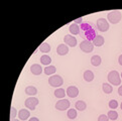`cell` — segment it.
I'll return each mask as SVG.
<instances>
[{
	"mask_svg": "<svg viewBox=\"0 0 122 121\" xmlns=\"http://www.w3.org/2000/svg\"><path fill=\"white\" fill-rule=\"evenodd\" d=\"M64 41H65V44L69 46L74 47V46L77 45V40L72 35V34H67V35H65Z\"/></svg>",
	"mask_w": 122,
	"mask_h": 121,
	"instance_id": "ba28073f",
	"label": "cell"
},
{
	"mask_svg": "<svg viewBox=\"0 0 122 121\" xmlns=\"http://www.w3.org/2000/svg\"><path fill=\"white\" fill-rule=\"evenodd\" d=\"M118 94L120 95V96H122V85L119 86V88H118Z\"/></svg>",
	"mask_w": 122,
	"mask_h": 121,
	"instance_id": "f546056e",
	"label": "cell"
},
{
	"mask_svg": "<svg viewBox=\"0 0 122 121\" xmlns=\"http://www.w3.org/2000/svg\"><path fill=\"white\" fill-rule=\"evenodd\" d=\"M69 30H70V32L72 33V35H76V34L80 33V27H79V25L76 24V23L70 25Z\"/></svg>",
	"mask_w": 122,
	"mask_h": 121,
	"instance_id": "2e32d148",
	"label": "cell"
},
{
	"mask_svg": "<svg viewBox=\"0 0 122 121\" xmlns=\"http://www.w3.org/2000/svg\"><path fill=\"white\" fill-rule=\"evenodd\" d=\"M105 42V40L102 35H96L94 38H93V45L94 46H102Z\"/></svg>",
	"mask_w": 122,
	"mask_h": 121,
	"instance_id": "7c38bea8",
	"label": "cell"
},
{
	"mask_svg": "<svg viewBox=\"0 0 122 121\" xmlns=\"http://www.w3.org/2000/svg\"><path fill=\"white\" fill-rule=\"evenodd\" d=\"M43 72H45V74L47 75V76H53L56 72V69L55 66H47V67L45 68Z\"/></svg>",
	"mask_w": 122,
	"mask_h": 121,
	"instance_id": "e0dca14e",
	"label": "cell"
},
{
	"mask_svg": "<svg viewBox=\"0 0 122 121\" xmlns=\"http://www.w3.org/2000/svg\"><path fill=\"white\" fill-rule=\"evenodd\" d=\"M97 28L99 29V31L105 32L109 29V23L105 18H99L97 20Z\"/></svg>",
	"mask_w": 122,
	"mask_h": 121,
	"instance_id": "8992f818",
	"label": "cell"
},
{
	"mask_svg": "<svg viewBox=\"0 0 122 121\" xmlns=\"http://www.w3.org/2000/svg\"><path fill=\"white\" fill-rule=\"evenodd\" d=\"M55 96L56 98H60V99H63L65 96H66V91L62 88H59V89H56L55 90Z\"/></svg>",
	"mask_w": 122,
	"mask_h": 121,
	"instance_id": "d6986e66",
	"label": "cell"
},
{
	"mask_svg": "<svg viewBox=\"0 0 122 121\" xmlns=\"http://www.w3.org/2000/svg\"><path fill=\"white\" fill-rule=\"evenodd\" d=\"M121 110H122V102H121Z\"/></svg>",
	"mask_w": 122,
	"mask_h": 121,
	"instance_id": "836d02e7",
	"label": "cell"
},
{
	"mask_svg": "<svg viewBox=\"0 0 122 121\" xmlns=\"http://www.w3.org/2000/svg\"><path fill=\"white\" fill-rule=\"evenodd\" d=\"M102 89H103V92L105 94H111L112 91H113L112 86L110 84H108V83H104L102 85Z\"/></svg>",
	"mask_w": 122,
	"mask_h": 121,
	"instance_id": "7402d4cb",
	"label": "cell"
},
{
	"mask_svg": "<svg viewBox=\"0 0 122 121\" xmlns=\"http://www.w3.org/2000/svg\"><path fill=\"white\" fill-rule=\"evenodd\" d=\"M49 84L51 86V87L59 88L64 84V80H63V78L61 76H59V75H53V76L50 77Z\"/></svg>",
	"mask_w": 122,
	"mask_h": 121,
	"instance_id": "7a4b0ae2",
	"label": "cell"
},
{
	"mask_svg": "<svg viewBox=\"0 0 122 121\" xmlns=\"http://www.w3.org/2000/svg\"><path fill=\"white\" fill-rule=\"evenodd\" d=\"M118 63H119V65H121V66H122V55H120L119 59H118Z\"/></svg>",
	"mask_w": 122,
	"mask_h": 121,
	"instance_id": "1f68e13d",
	"label": "cell"
},
{
	"mask_svg": "<svg viewBox=\"0 0 122 121\" xmlns=\"http://www.w3.org/2000/svg\"><path fill=\"white\" fill-rule=\"evenodd\" d=\"M121 79H122V73H121Z\"/></svg>",
	"mask_w": 122,
	"mask_h": 121,
	"instance_id": "e575fe53",
	"label": "cell"
},
{
	"mask_svg": "<svg viewBox=\"0 0 122 121\" xmlns=\"http://www.w3.org/2000/svg\"><path fill=\"white\" fill-rule=\"evenodd\" d=\"M41 63L42 65H46V66L47 67L49 65H51V57H49L47 55H43L42 57L41 58Z\"/></svg>",
	"mask_w": 122,
	"mask_h": 121,
	"instance_id": "44dd1931",
	"label": "cell"
},
{
	"mask_svg": "<svg viewBox=\"0 0 122 121\" xmlns=\"http://www.w3.org/2000/svg\"><path fill=\"white\" fill-rule=\"evenodd\" d=\"M56 53H58L59 55H66L69 53V47L67 45L62 44V45H59L58 49H56Z\"/></svg>",
	"mask_w": 122,
	"mask_h": 121,
	"instance_id": "8fae6325",
	"label": "cell"
},
{
	"mask_svg": "<svg viewBox=\"0 0 122 121\" xmlns=\"http://www.w3.org/2000/svg\"><path fill=\"white\" fill-rule=\"evenodd\" d=\"M107 116H108V118L110 120H116L117 118H118V113H117L115 110H110L108 112Z\"/></svg>",
	"mask_w": 122,
	"mask_h": 121,
	"instance_id": "cb8c5ba5",
	"label": "cell"
},
{
	"mask_svg": "<svg viewBox=\"0 0 122 121\" xmlns=\"http://www.w3.org/2000/svg\"><path fill=\"white\" fill-rule=\"evenodd\" d=\"M10 121H19V120H18V119H15V118H14V119H11Z\"/></svg>",
	"mask_w": 122,
	"mask_h": 121,
	"instance_id": "d6a6232c",
	"label": "cell"
},
{
	"mask_svg": "<svg viewBox=\"0 0 122 121\" xmlns=\"http://www.w3.org/2000/svg\"><path fill=\"white\" fill-rule=\"evenodd\" d=\"M101 62H102L101 57L98 55H93V57L91 58V64H92L94 67L100 66V65H101Z\"/></svg>",
	"mask_w": 122,
	"mask_h": 121,
	"instance_id": "9a60e30c",
	"label": "cell"
},
{
	"mask_svg": "<svg viewBox=\"0 0 122 121\" xmlns=\"http://www.w3.org/2000/svg\"><path fill=\"white\" fill-rule=\"evenodd\" d=\"M25 94L28 95V96H36L37 94V89L33 86H28V87L25 88Z\"/></svg>",
	"mask_w": 122,
	"mask_h": 121,
	"instance_id": "5bb4252c",
	"label": "cell"
},
{
	"mask_svg": "<svg viewBox=\"0 0 122 121\" xmlns=\"http://www.w3.org/2000/svg\"><path fill=\"white\" fill-rule=\"evenodd\" d=\"M18 114V112L16 111V109L14 107H11V109H10V118L11 119H14L16 117V115Z\"/></svg>",
	"mask_w": 122,
	"mask_h": 121,
	"instance_id": "4316f807",
	"label": "cell"
},
{
	"mask_svg": "<svg viewBox=\"0 0 122 121\" xmlns=\"http://www.w3.org/2000/svg\"><path fill=\"white\" fill-rule=\"evenodd\" d=\"M82 21H83L82 17H80V18H77V19H75V23H76V24H77V23H82Z\"/></svg>",
	"mask_w": 122,
	"mask_h": 121,
	"instance_id": "f1b7e54d",
	"label": "cell"
},
{
	"mask_svg": "<svg viewBox=\"0 0 122 121\" xmlns=\"http://www.w3.org/2000/svg\"><path fill=\"white\" fill-rule=\"evenodd\" d=\"M24 104L29 110H34L36 105H38V99L36 97H28L26 100H25Z\"/></svg>",
	"mask_w": 122,
	"mask_h": 121,
	"instance_id": "52a82bcc",
	"label": "cell"
},
{
	"mask_svg": "<svg viewBox=\"0 0 122 121\" xmlns=\"http://www.w3.org/2000/svg\"><path fill=\"white\" fill-rule=\"evenodd\" d=\"M30 72H31L34 76H38L42 73V68L41 65L33 64V65H31V67H30Z\"/></svg>",
	"mask_w": 122,
	"mask_h": 121,
	"instance_id": "30bf717a",
	"label": "cell"
},
{
	"mask_svg": "<svg viewBox=\"0 0 122 121\" xmlns=\"http://www.w3.org/2000/svg\"><path fill=\"white\" fill-rule=\"evenodd\" d=\"M84 80L87 82H92L94 80V73L90 70H87L84 73Z\"/></svg>",
	"mask_w": 122,
	"mask_h": 121,
	"instance_id": "ac0fdd59",
	"label": "cell"
},
{
	"mask_svg": "<svg viewBox=\"0 0 122 121\" xmlns=\"http://www.w3.org/2000/svg\"><path fill=\"white\" fill-rule=\"evenodd\" d=\"M28 121H40V120H38V118H36V117H31Z\"/></svg>",
	"mask_w": 122,
	"mask_h": 121,
	"instance_id": "4dcf8cb0",
	"label": "cell"
},
{
	"mask_svg": "<svg viewBox=\"0 0 122 121\" xmlns=\"http://www.w3.org/2000/svg\"><path fill=\"white\" fill-rule=\"evenodd\" d=\"M75 106H76V109L79 110V111H84L86 108H87V104H86L84 101H81V100L80 101H77Z\"/></svg>",
	"mask_w": 122,
	"mask_h": 121,
	"instance_id": "ffe728a7",
	"label": "cell"
},
{
	"mask_svg": "<svg viewBox=\"0 0 122 121\" xmlns=\"http://www.w3.org/2000/svg\"><path fill=\"white\" fill-rule=\"evenodd\" d=\"M67 115H68V118L69 119H75L77 117V115H78L77 110L76 109H69Z\"/></svg>",
	"mask_w": 122,
	"mask_h": 121,
	"instance_id": "d4e9b609",
	"label": "cell"
},
{
	"mask_svg": "<svg viewBox=\"0 0 122 121\" xmlns=\"http://www.w3.org/2000/svg\"><path fill=\"white\" fill-rule=\"evenodd\" d=\"M29 111L26 110V109H21L19 112H18V118L20 120H26L29 118Z\"/></svg>",
	"mask_w": 122,
	"mask_h": 121,
	"instance_id": "4fadbf2b",
	"label": "cell"
},
{
	"mask_svg": "<svg viewBox=\"0 0 122 121\" xmlns=\"http://www.w3.org/2000/svg\"><path fill=\"white\" fill-rule=\"evenodd\" d=\"M40 50L42 53H49V51H51V45L47 42H43L40 45Z\"/></svg>",
	"mask_w": 122,
	"mask_h": 121,
	"instance_id": "603a6c76",
	"label": "cell"
},
{
	"mask_svg": "<svg viewBox=\"0 0 122 121\" xmlns=\"http://www.w3.org/2000/svg\"><path fill=\"white\" fill-rule=\"evenodd\" d=\"M108 120H109L108 116L105 115V114H102V115H100L98 117V121H108Z\"/></svg>",
	"mask_w": 122,
	"mask_h": 121,
	"instance_id": "83f0119b",
	"label": "cell"
},
{
	"mask_svg": "<svg viewBox=\"0 0 122 121\" xmlns=\"http://www.w3.org/2000/svg\"><path fill=\"white\" fill-rule=\"evenodd\" d=\"M67 95L71 98H76L79 95V89L75 86H70L67 89Z\"/></svg>",
	"mask_w": 122,
	"mask_h": 121,
	"instance_id": "9c48e42d",
	"label": "cell"
},
{
	"mask_svg": "<svg viewBox=\"0 0 122 121\" xmlns=\"http://www.w3.org/2000/svg\"><path fill=\"white\" fill-rule=\"evenodd\" d=\"M80 49L82 51H84V53L89 54L94 50V45H93V42H91L90 40H83L80 44Z\"/></svg>",
	"mask_w": 122,
	"mask_h": 121,
	"instance_id": "277c9868",
	"label": "cell"
},
{
	"mask_svg": "<svg viewBox=\"0 0 122 121\" xmlns=\"http://www.w3.org/2000/svg\"><path fill=\"white\" fill-rule=\"evenodd\" d=\"M109 107H110L111 109H116V108L118 107V102L116 100H111L109 102Z\"/></svg>",
	"mask_w": 122,
	"mask_h": 121,
	"instance_id": "484cf974",
	"label": "cell"
},
{
	"mask_svg": "<svg viewBox=\"0 0 122 121\" xmlns=\"http://www.w3.org/2000/svg\"><path fill=\"white\" fill-rule=\"evenodd\" d=\"M107 18L109 20V22H111L113 24H116L120 22V20L122 18V15L119 11H111L109 12L108 15H107Z\"/></svg>",
	"mask_w": 122,
	"mask_h": 121,
	"instance_id": "3957f363",
	"label": "cell"
},
{
	"mask_svg": "<svg viewBox=\"0 0 122 121\" xmlns=\"http://www.w3.org/2000/svg\"><path fill=\"white\" fill-rule=\"evenodd\" d=\"M70 105H71V103H70L69 100H67V99H61L60 101L56 103V108L60 111H65L69 109Z\"/></svg>",
	"mask_w": 122,
	"mask_h": 121,
	"instance_id": "5b68a950",
	"label": "cell"
},
{
	"mask_svg": "<svg viewBox=\"0 0 122 121\" xmlns=\"http://www.w3.org/2000/svg\"><path fill=\"white\" fill-rule=\"evenodd\" d=\"M108 81H109V83L112 84L113 86H120L121 79H120L119 73L117 71H111L108 74Z\"/></svg>",
	"mask_w": 122,
	"mask_h": 121,
	"instance_id": "6da1fadb",
	"label": "cell"
}]
</instances>
